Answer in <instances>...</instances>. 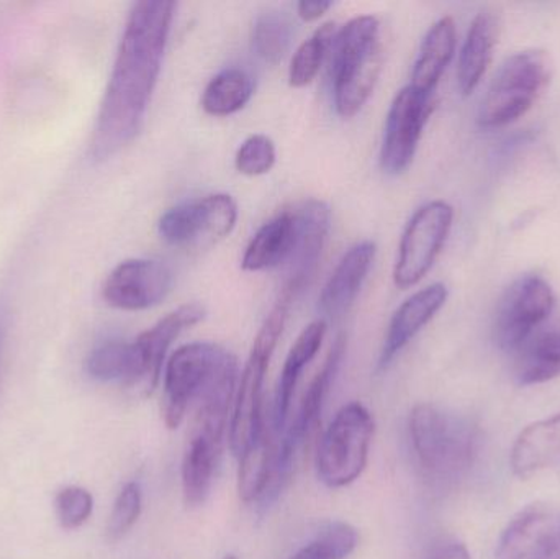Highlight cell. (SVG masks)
I'll use <instances>...</instances> for the list:
<instances>
[{"mask_svg":"<svg viewBox=\"0 0 560 559\" xmlns=\"http://www.w3.org/2000/svg\"><path fill=\"white\" fill-rule=\"evenodd\" d=\"M560 453V412L546 417L526 427L510 456L515 476L522 479L532 478L548 468Z\"/></svg>","mask_w":560,"mask_h":559,"instance_id":"cell-23","label":"cell"},{"mask_svg":"<svg viewBox=\"0 0 560 559\" xmlns=\"http://www.w3.org/2000/svg\"><path fill=\"white\" fill-rule=\"evenodd\" d=\"M559 544L558 512L545 504H533L506 525L495 559H555Z\"/></svg>","mask_w":560,"mask_h":559,"instance_id":"cell-15","label":"cell"},{"mask_svg":"<svg viewBox=\"0 0 560 559\" xmlns=\"http://www.w3.org/2000/svg\"><path fill=\"white\" fill-rule=\"evenodd\" d=\"M295 216L292 209L283 210L261 226L246 246L242 268L248 272L282 268L295 242Z\"/></svg>","mask_w":560,"mask_h":559,"instance_id":"cell-25","label":"cell"},{"mask_svg":"<svg viewBox=\"0 0 560 559\" xmlns=\"http://www.w3.org/2000/svg\"><path fill=\"white\" fill-rule=\"evenodd\" d=\"M240 376L238 361L222 345L196 341L177 348L164 370L163 410L167 429H179L187 410L223 381Z\"/></svg>","mask_w":560,"mask_h":559,"instance_id":"cell-5","label":"cell"},{"mask_svg":"<svg viewBox=\"0 0 560 559\" xmlns=\"http://www.w3.org/2000/svg\"><path fill=\"white\" fill-rule=\"evenodd\" d=\"M456 42V23L451 16H443L428 30L411 72V88L434 94L438 82L453 61Z\"/></svg>","mask_w":560,"mask_h":559,"instance_id":"cell-24","label":"cell"},{"mask_svg":"<svg viewBox=\"0 0 560 559\" xmlns=\"http://www.w3.org/2000/svg\"><path fill=\"white\" fill-rule=\"evenodd\" d=\"M56 515L66 531L82 527L94 511V498L91 492L78 486L61 489L55 499Z\"/></svg>","mask_w":560,"mask_h":559,"instance_id":"cell-33","label":"cell"},{"mask_svg":"<svg viewBox=\"0 0 560 559\" xmlns=\"http://www.w3.org/2000/svg\"><path fill=\"white\" fill-rule=\"evenodd\" d=\"M552 78V59L545 49H525L506 58L487 89L479 125L487 130L506 127L532 110Z\"/></svg>","mask_w":560,"mask_h":559,"instance_id":"cell-7","label":"cell"},{"mask_svg":"<svg viewBox=\"0 0 560 559\" xmlns=\"http://www.w3.org/2000/svg\"><path fill=\"white\" fill-rule=\"evenodd\" d=\"M556 295L541 276L525 275L516 279L497 307L493 337L502 350L515 353L555 311Z\"/></svg>","mask_w":560,"mask_h":559,"instance_id":"cell-11","label":"cell"},{"mask_svg":"<svg viewBox=\"0 0 560 559\" xmlns=\"http://www.w3.org/2000/svg\"><path fill=\"white\" fill-rule=\"evenodd\" d=\"M292 210L295 216V242L289 258L280 268L283 279L279 294L290 304L312 284L331 225V212L322 200H305Z\"/></svg>","mask_w":560,"mask_h":559,"instance_id":"cell-13","label":"cell"},{"mask_svg":"<svg viewBox=\"0 0 560 559\" xmlns=\"http://www.w3.org/2000/svg\"><path fill=\"white\" fill-rule=\"evenodd\" d=\"M427 559H472L466 545L457 540H441L431 548Z\"/></svg>","mask_w":560,"mask_h":559,"instance_id":"cell-34","label":"cell"},{"mask_svg":"<svg viewBox=\"0 0 560 559\" xmlns=\"http://www.w3.org/2000/svg\"><path fill=\"white\" fill-rule=\"evenodd\" d=\"M335 26L332 22L323 23L293 53L289 68V84L292 88H305V85L312 84L313 79L318 75L323 61L331 49L336 35Z\"/></svg>","mask_w":560,"mask_h":559,"instance_id":"cell-28","label":"cell"},{"mask_svg":"<svg viewBox=\"0 0 560 559\" xmlns=\"http://www.w3.org/2000/svg\"><path fill=\"white\" fill-rule=\"evenodd\" d=\"M555 559H560V544H559L558 555H556V558H555Z\"/></svg>","mask_w":560,"mask_h":559,"instance_id":"cell-37","label":"cell"},{"mask_svg":"<svg viewBox=\"0 0 560 559\" xmlns=\"http://www.w3.org/2000/svg\"><path fill=\"white\" fill-rule=\"evenodd\" d=\"M418 465L434 479H454L472 466L479 452V430L466 417L434 404H418L408 420Z\"/></svg>","mask_w":560,"mask_h":559,"instance_id":"cell-3","label":"cell"},{"mask_svg":"<svg viewBox=\"0 0 560 559\" xmlns=\"http://www.w3.org/2000/svg\"><path fill=\"white\" fill-rule=\"evenodd\" d=\"M292 43V25L279 10L259 13L253 23V51L262 61L278 65L285 58Z\"/></svg>","mask_w":560,"mask_h":559,"instance_id":"cell-29","label":"cell"},{"mask_svg":"<svg viewBox=\"0 0 560 559\" xmlns=\"http://www.w3.org/2000/svg\"><path fill=\"white\" fill-rule=\"evenodd\" d=\"M238 381H225L194 406L196 416L183 459V494L190 508L202 505L209 498L222 459Z\"/></svg>","mask_w":560,"mask_h":559,"instance_id":"cell-4","label":"cell"},{"mask_svg":"<svg viewBox=\"0 0 560 559\" xmlns=\"http://www.w3.org/2000/svg\"><path fill=\"white\" fill-rule=\"evenodd\" d=\"M326 328H328V324L323 318L306 325L302 334L296 338L295 343L290 348L289 354H287L285 363H283L282 373H280L279 377L278 393H276L275 410H272L271 419L279 433L285 430L296 384H299L300 376H302L305 366H308L310 361L316 357L319 348H322Z\"/></svg>","mask_w":560,"mask_h":559,"instance_id":"cell-20","label":"cell"},{"mask_svg":"<svg viewBox=\"0 0 560 559\" xmlns=\"http://www.w3.org/2000/svg\"><path fill=\"white\" fill-rule=\"evenodd\" d=\"M359 534L346 522H328L315 538L289 559H346L354 554Z\"/></svg>","mask_w":560,"mask_h":559,"instance_id":"cell-30","label":"cell"},{"mask_svg":"<svg viewBox=\"0 0 560 559\" xmlns=\"http://www.w3.org/2000/svg\"><path fill=\"white\" fill-rule=\"evenodd\" d=\"M173 272L156 259L137 258L120 263L105 279V302L118 311H148L161 304L173 288Z\"/></svg>","mask_w":560,"mask_h":559,"instance_id":"cell-14","label":"cell"},{"mask_svg":"<svg viewBox=\"0 0 560 559\" xmlns=\"http://www.w3.org/2000/svg\"><path fill=\"white\" fill-rule=\"evenodd\" d=\"M143 509V492L138 482H128L112 509L108 519L107 535L110 540L117 541L124 538L137 524Z\"/></svg>","mask_w":560,"mask_h":559,"instance_id":"cell-32","label":"cell"},{"mask_svg":"<svg viewBox=\"0 0 560 559\" xmlns=\"http://www.w3.org/2000/svg\"><path fill=\"white\" fill-rule=\"evenodd\" d=\"M225 559H236L235 557H226Z\"/></svg>","mask_w":560,"mask_h":559,"instance_id":"cell-38","label":"cell"},{"mask_svg":"<svg viewBox=\"0 0 560 559\" xmlns=\"http://www.w3.org/2000/svg\"><path fill=\"white\" fill-rule=\"evenodd\" d=\"M500 35V20L493 12H480L470 23L457 62V84L464 95L472 94L493 58Z\"/></svg>","mask_w":560,"mask_h":559,"instance_id":"cell-21","label":"cell"},{"mask_svg":"<svg viewBox=\"0 0 560 559\" xmlns=\"http://www.w3.org/2000/svg\"><path fill=\"white\" fill-rule=\"evenodd\" d=\"M378 33L381 23L372 15L355 16L336 30L329 49V78L335 108L341 118L358 115L374 94L384 62Z\"/></svg>","mask_w":560,"mask_h":559,"instance_id":"cell-2","label":"cell"},{"mask_svg":"<svg viewBox=\"0 0 560 559\" xmlns=\"http://www.w3.org/2000/svg\"><path fill=\"white\" fill-rule=\"evenodd\" d=\"M278 153L268 135H252L236 151L235 166L240 174L248 177L268 174L276 166Z\"/></svg>","mask_w":560,"mask_h":559,"instance_id":"cell-31","label":"cell"},{"mask_svg":"<svg viewBox=\"0 0 560 559\" xmlns=\"http://www.w3.org/2000/svg\"><path fill=\"white\" fill-rule=\"evenodd\" d=\"M454 210L444 200L424 203L405 226L394 268L398 289H410L423 281L443 252L453 229Z\"/></svg>","mask_w":560,"mask_h":559,"instance_id":"cell-10","label":"cell"},{"mask_svg":"<svg viewBox=\"0 0 560 559\" xmlns=\"http://www.w3.org/2000/svg\"><path fill=\"white\" fill-rule=\"evenodd\" d=\"M331 7L332 2H326V0H302V2L296 3V13L303 22H316Z\"/></svg>","mask_w":560,"mask_h":559,"instance_id":"cell-35","label":"cell"},{"mask_svg":"<svg viewBox=\"0 0 560 559\" xmlns=\"http://www.w3.org/2000/svg\"><path fill=\"white\" fill-rule=\"evenodd\" d=\"M290 302L279 298L272 311L259 328L245 370L238 381L235 404H233L232 420H230V449L233 455L242 456L265 427L262 416V399H265V380L271 364L272 354L282 337Z\"/></svg>","mask_w":560,"mask_h":559,"instance_id":"cell-6","label":"cell"},{"mask_svg":"<svg viewBox=\"0 0 560 559\" xmlns=\"http://www.w3.org/2000/svg\"><path fill=\"white\" fill-rule=\"evenodd\" d=\"M176 10L177 3L167 0H141L131 9L89 144L92 160L107 161L140 133Z\"/></svg>","mask_w":560,"mask_h":559,"instance_id":"cell-1","label":"cell"},{"mask_svg":"<svg viewBox=\"0 0 560 559\" xmlns=\"http://www.w3.org/2000/svg\"><path fill=\"white\" fill-rule=\"evenodd\" d=\"M238 220V206L229 194H210L167 210L158 232L176 248H207L230 235Z\"/></svg>","mask_w":560,"mask_h":559,"instance_id":"cell-9","label":"cell"},{"mask_svg":"<svg viewBox=\"0 0 560 559\" xmlns=\"http://www.w3.org/2000/svg\"><path fill=\"white\" fill-rule=\"evenodd\" d=\"M446 301V286L436 282L415 292L395 311L382 345L378 371L390 366L397 354H400V351L436 317Z\"/></svg>","mask_w":560,"mask_h":559,"instance_id":"cell-17","label":"cell"},{"mask_svg":"<svg viewBox=\"0 0 560 559\" xmlns=\"http://www.w3.org/2000/svg\"><path fill=\"white\" fill-rule=\"evenodd\" d=\"M3 337H5V322H3V315L0 312V351H2Z\"/></svg>","mask_w":560,"mask_h":559,"instance_id":"cell-36","label":"cell"},{"mask_svg":"<svg viewBox=\"0 0 560 559\" xmlns=\"http://www.w3.org/2000/svg\"><path fill=\"white\" fill-rule=\"evenodd\" d=\"M375 253L374 242L358 243L346 252L319 295V311L325 317L336 321L348 314L371 272Z\"/></svg>","mask_w":560,"mask_h":559,"instance_id":"cell-18","label":"cell"},{"mask_svg":"<svg viewBox=\"0 0 560 559\" xmlns=\"http://www.w3.org/2000/svg\"><path fill=\"white\" fill-rule=\"evenodd\" d=\"M206 318V308L197 302L180 305L170 312L156 325L148 328L133 341L140 363V389L144 396H151L160 384L164 360L171 345L179 338L183 331L196 327Z\"/></svg>","mask_w":560,"mask_h":559,"instance_id":"cell-16","label":"cell"},{"mask_svg":"<svg viewBox=\"0 0 560 559\" xmlns=\"http://www.w3.org/2000/svg\"><path fill=\"white\" fill-rule=\"evenodd\" d=\"M434 104V94L418 91L410 84L395 95L382 140L381 167L385 174L398 176L411 166Z\"/></svg>","mask_w":560,"mask_h":559,"instance_id":"cell-12","label":"cell"},{"mask_svg":"<svg viewBox=\"0 0 560 559\" xmlns=\"http://www.w3.org/2000/svg\"><path fill=\"white\" fill-rule=\"evenodd\" d=\"M515 353V376L522 386H538L558 380L560 322H546Z\"/></svg>","mask_w":560,"mask_h":559,"instance_id":"cell-22","label":"cell"},{"mask_svg":"<svg viewBox=\"0 0 560 559\" xmlns=\"http://www.w3.org/2000/svg\"><path fill=\"white\" fill-rule=\"evenodd\" d=\"M275 423L265 420L261 433L240 456L238 492L245 504L262 505L275 481L279 459V439Z\"/></svg>","mask_w":560,"mask_h":559,"instance_id":"cell-19","label":"cell"},{"mask_svg":"<svg viewBox=\"0 0 560 559\" xmlns=\"http://www.w3.org/2000/svg\"><path fill=\"white\" fill-rule=\"evenodd\" d=\"M375 422L359 403L342 406L323 432L316 452V475L329 489H341L361 478L369 462Z\"/></svg>","mask_w":560,"mask_h":559,"instance_id":"cell-8","label":"cell"},{"mask_svg":"<svg viewBox=\"0 0 560 559\" xmlns=\"http://www.w3.org/2000/svg\"><path fill=\"white\" fill-rule=\"evenodd\" d=\"M255 89V79L245 69H223L207 84L202 108L210 117H230L246 107Z\"/></svg>","mask_w":560,"mask_h":559,"instance_id":"cell-26","label":"cell"},{"mask_svg":"<svg viewBox=\"0 0 560 559\" xmlns=\"http://www.w3.org/2000/svg\"><path fill=\"white\" fill-rule=\"evenodd\" d=\"M89 376L102 383H124L125 386H140V363L133 341L110 340L98 345L85 361Z\"/></svg>","mask_w":560,"mask_h":559,"instance_id":"cell-27","label":"cell"}]
</instances>
